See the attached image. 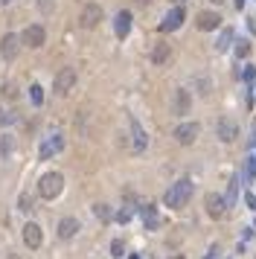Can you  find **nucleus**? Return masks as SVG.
I'll use <instances>...</instances> for the list:
<instances>
[{
  "label": "nucleus",
  "instance_id": "f257e3e1",
  "mask_svg": "<svg viewBox=\"0 0 256 259\" xmlns=\"http://www.w3.org/2000/svg\"><path fill=\"white\" fill-rule=\"evenodd\" d=\"M192 192H195V184L189 181V178H181V181H175L169 190H166V195H163V204L172 210H181L189 204V198H192Z\"/></svg>",
  "mask_w": 256,
  "mask_h": 259
},
{
  "label": "nucleus",
  "instance_id": "f03ea898",
  "mask_svg": "<svg viewBox=\"0 0 256 259\" xmlns=\"http://www.w3.org/2000/svg\"><path fill=\"white\" fill-rule=\"evenodd\" d=\"M61 190H64V175H61V172L41 175V181H38V195H41V198L52 201V198L61 195Z\"/></svg>",
  "mask_w": 256,
  "mask_h": 259
},
{
  "label": "nucleus",
  "instance_id": "7ed1b4c3",
  "mask_svg": "<svg viewBox=\"0 0 256 259\" xmlns=\"http://www.w3.org/2000/svg\"><path fill=\"white\" fill-rule=\"evenodd\" d=\"M73 85H76V70H73V67H61L58 73H55L52 90H55L58 96H64V93H70V90H73Z\"/></svg>",
  "mask_w": 256,
  "mask_h": 259
},
{
  "label": "nucleus",
  "instance_id": "20e7f679",
  "mask_svg": "<svg viewBox=\"0 0 256 259\" xmlns=\"http://www.w3.org/2000/svg\"><path fill=\"white\" fill-rule=\"evenodd\" d=\"M20 41H23L26 47L38 50V47H44V41H47V29H44L41 23H29V26L23 29V35H20Z\"/></svg>",
  "mask_w": 256,
  "mask_h": 259
},
{
  "label": "nucleus",
  "instance_id": "39448f33",
  "mask_svg": "<svg viewBox=\"0 0 256 259\" xmlns=\"http://www.w3.org/2000/svg\"><path fill=\"white\" fill-rule=\"evenodd\" d=\"M204 207H207V216H210V219H222L224 213L230 210V207H227V198L219 195V192H210V195H207Z\"/></svg>",
  "mask_w": 256,
  "mask_h": 259
},
{
  "label": "nucleus",
  "instance_id": "423d86ee",
  "mask_svg": "<svg viewBox=\"0 0 256 259\" xmlns=\"http://www.w3.org/2000/svg\"><path fill=\"white\" fill-rule=\"evenodd\" d=\"M61 149H64V134H50V137L41 143L38 157H41V160H50V157H55Z\"/></svg>",
  "mask_w": 256,
  "mask_h": 259
},
{
  "label": "nucleus",
  "instance_id": "0eeeda50",
  "mask_svg": "<svg viewBox=\"0 0 256 259\" xmlns=\"http://www.w3.org/2000/svg\"><path fill=\"white\" fill-rule=\"evenodd\" d=\"M184 17H187V9H184V3H178V6L172 9L169 15L160 20V32H175V29H181Z\"/></svg>",
  "mask_w": 256,
  "mask_h": 259
},
{
  "label": "nucleus",
  "instance_id": "6e6552de",
  "mask_svg": "<svg viewBox=\"0 0 256 259\" xmlns=\"http://www.w3.org/2000/svg\"><path fill=\"white\" fill-rule=\"evenodd\" d=\"M216 134L222 143H233V140L239 137V122L230 120V117H222V120L216 122Z\"/></svg>",
  "mask_w": 256,
  "mask_h": 259
},
{
  "label": "nucleus",
  "instance_id": "1a4fd4ad",
  "mask_svg": "<svg viewBox=\"0 0 256 259\" xmlns=\"http://www.w3.org/2000/svg\"><path fill=\"white\" fill-rule=\"evenodd\" d=\"M198 131H201V128H198V122H181V125L172 131V137L178 140L181 146H192L195 137H198Z\"/></svg>",
  "mask_w": 256,
  "mask_h": 259
},
{
  "label": "nucleus",
  "instance_id": "9d476101",
  "mask_svg": "<svg viewBox=\"0 0 256 259\" xmlns=\"http://www.w3.org/2000/svg\"><path fill=\"white\" fill-rule=\"evenodd\" d=\"M128 125H131V149H134V155H143L146 146H149V137H146V131H143V125H140L137 117H131Z\"/></svg>",
  "mask_w": 256,
  "mask_h": 259
},
{
  "label": "nucleus",
  "instance_id": "9b49d317",
  "mask_svg": "<svg viewBox=\"0 0 256 259\" xmlns=\"http://www.w3.org/2000/svg\"><path fill=\"white\" fill-rule=\"evenodd\" d=\"M79 20H82L85 29H93V26L102 20V6H99V3H87L85 9H82V17H79Z\"/></svg>",
  "mask_w": 256,
  "mask_h": 259
},
{
  "label": "nucleus",
  "instance_id": "f8f14e48",
  "mask_svg": "<svg viewBox=\"0 0 256 259\" xmlns=\"http://www.w3.org/2000/svg\"><path fill=\"white\" fill-rule=\"evenodd\" d=\"M17 44H23V41H20L15 32H6L3 38H0V55H3L6 61H12V58L17 55Z\"/></svg>",
  "mask_w": 256,
  "mask_h": 259
},
{
  "label": "nucleus",
  "instance_id": "ddd939ff",
  "mask_svg": "<svg viewBox=\"0 0 256 259\" xmlns=\"http://www.w3.org/2000/svg\"><path fill=\"white\" fill-rule=\"evenodd\" d=\"M23 242H26V248H41V242H44V233H41V227L35 225V222H26L23 225Z\"/></svg>",
  "mask_w": 256,
  "mask_h": 259
},
{
  "label": "nucleus",
  "instance_id": "4468645a",
  "mask_svg": "<svg viewBox=\"0 0 256 259\" xmlns=\"http://www.w3.org/2000/svg\"><path fill=\"white\" fill-rule=\"evenodd\" d=\"M195 26H198L201 32H213V29H219V26H222V17H219V12H198Z\"/></svg>",
  "mask_w": 256,
  "mask_h": 259
},
{
  "label": "nucleus",
  "instance_id": "2eb2a0df",
  "mask_svg": "<svg viewBox=\"0 0 256 259\" xmlns=\"http://www.w3.org/2000/svg\"><path fill=\"white\" fill-rule=\"evenodd\" d=\"M114 32H117V38H125V35L131 32V12H117V17H114Z\"/></svg>",
  "mask_w": 256,
  "mask_h": 259
},
{
  "label": "nucleus",
  "instance_id": "dca6fc26",
  "mask_svg": "<svg viewBox=\"0 0 256 259\" xmlns=\"http://www.w3.org/2000/svg\"><path fill=\"white\" fill-rule=\"evenodd\" d=\"M189 108H192V96H189L187 87H178L175 90V111L184 117V114H189Z\"/></svg>",
  "mask_w": 256,
  "mask_h": 259
},
{
  "label": "nucleus",
  "instance_id": "f3484780",
  "mask_svg": "<svg viewBox=\"0 0 256 259\" xmlns=\"http://www.w3.org/2000/svg\"><path fill=\"white\" fill-rule=\"evenodd\" d=\"M140 216H143V225H146V230H157V225H160V216H157V207L146 204V207H140Z\"/></svg>",
  "mask_w": 256,
  "mask_h": 259
},
{
  "label": "nucleus",
  "instance_id": "a211bd4d",
  "mask_svg": "<svg viewBox=\"0 0 256 259\" xmlns=\"http://www.w3.org/2000/svg\"><path fill=\"white\" fill-rule=\"evenodd\" d=\"M76 233H79V222H76V219L67 216V219L58 222V239H73Z\"/></svg>",
  "mask_w": 256,
  "mask_h": 259
},
{
  "label": "nucleus",
  "instance_id": "6ab92c4d",
  "mask_svg": "<svg viewBox=\"0 0 256 259\" xmlns=\"http://www.w3.org/2000/svg\"><path fill=\"white\" fill-rule=\"evenodd\" d=\"M169 55H172V47L166 44V41H160V44L152 50V61L160 67V64H166V61H169Z\"/></svg>",
  "mask_w": 256,
  "mask_h": 259
},
{
  "label": "nucleus",
  "instance_id": "aec40b11",
  "mask_svg": "<svg viewBox=\"0 0 256 259\" xmlns=\"http://www.w3.org/2000/svg\"><path fill=\"white\" fill-rule=\"evenodd\" d=\"M236 195H239V178H230V184H227V192H224V198H227V207H233V204H236Z\"/></svg>",
  "mask_w": 256,
  "mask_h": 259
},
{
  "label": "nucleus",
  "instance_id": "412c9836",
  "mask_svg": "<svg viewBox=\"0 0 256 259\" xmlns=\"http://www.w3.org/2000/svg\"><path fill=\"white\" fill-rule=\"evenodd\" d=\"M245 178H248V181H256V152H254V149L248 152V163H245Z\"/></svg>",
  "mask_w": 256,
  "mask_h": 259
},
{
  "label": "nucleus",
  "instance_id": "4be33fe9",
  "mask_svg": "<svg viewBox=\"0 0 256 259\" xmlns=\"http://www.w3.org/2000/svg\"><path fill=\"white\" fill-rule=\"evenodd\" d=\"M230 41H233V29L227 26V29H224V32L219 35V41H216V50H219V52H224L227 47H230Z\"/></svg>",
  "mask_w": 256,
  "mask_h": 259
},
{
  "label": "nucleus",
  "instance_id": "5701e85b",
  "mask_svg": "<svg viewBox=\"0 0 256 259\" xmlns=\"http://www.w3.org/2000/svg\"><path fill=\"white\" fill-rule=\"evenodd\" d=\"M29 99H32L35 108H38V105H44V87H41V85H32V87H29Z\"/></svg>",
  "mask_w": 256,
  "mask_h": 259
},
{
  "label": "nucleus",
  "instance_id": "b1692460",
  "mask_svg": "<svg viewBox=\"0 0 256 259\" xmlns=\"http://www.w3.org/2000/svg\"><path fill=\"white\" fill-rule=\"evenodd\" d=\"M251 55V41H236V58H248Z\"/></svg>",
  "mask_w": 256,
  "mask_h": 259
},
{
  "label": "nucleus",
  "instance_id": "393cba45",
  "mask_svg": "<svg viewBox=\"0 0 256 259\" xmlns=\"http://www.w3.org/2000/svg\"><path fill=\"white\" fill-rule=\"evenodd\" d=\"M93 213H96V219L111 222V207H108V204H93Z\"/></svg>",
  "mask_w": 256,
  "mask_h": 259
},
{
  "label": "nucleus",
  "instance_id": "a878e982",
  "mask_svg": "<svg viewBox=\"0 0 256 259\" xmlns=\"http://www.w3.org/2000/svg\"><path fill=\"white\" fill-rule=\"evenodd\" d=\"M15 120H17L15 111H6V108H0V125H12Z\"/></svg>",
  "mask_w": 256,
  "mask_h": 259
},
{
  "label": "nucleus",
  "instance_id": "bb28decb",
  "mask_svg": "<svg viewBox=\"0 0 256 259\" xmlns=\"http://www.w3.org/2000/svg\"><path fill=\"white\" fill-rule=\"evenodd\" d=\"M12 146H15V143H12V137H9V134H6V137L0 140V155L9 157V155H12Z\"/></svg>",
  "mask_w": 256,
  "mask_h": 259
},
{
  "label": "nucleus",
  "instance_id": "cd10ccee",
  "mask_svg": "<svg viewBox=\"0 0 256 259\" xmlns=\"http://www.w3.org/2000/svg\"><path fill=\"white\" fill-rule=\"evenodd\" d=\"M122 254H125V245H122V239H114V242H111V257L120 259Z\"/></svg>",
  "mask_w": 256,
  "mask_h": 259
},
{
  "label": "nucleus",
  "instance_id": "c85d7f7f",
  "mask_svg": "<svg viewBox=\"0 0 256 259\" xmlns=\"http://www.w3.org/2000/svg\"><path fill=\"white\" fill-rule=\"evenodd\" d=\"M242 76H245V82L251 85V82L256 79V67H254V64H245V73H242Z\"/></svg>",
  "mask_w": 256,
  "mask_h": 259
},
{
  "label": "nucleus",
  "instance_id": "c756f323",
  "mask_svg": "<svg viewBox=\"0 0 256 259\" xmlns=\"http://www.w3.org/2000/svg\"><path fill=\"white\" fill-rule=\"evenodd\" d=\"M20 210H23V213L32 210V198H29V195H20Z\"/></svg>",
  "mask_w": 256,
  "mask_h": 259
},
{
  "label": "nucleus",
  "instance_id": "7c9ffc66",
  "mask_svg": "<svg viewBox=\"0 0 256 259\" xmlns=\"http://www.w3.org/2000/svg\"><path fill=\"white\" fill-rule=\"evenodd\" d=\"M128 219H131V210H120V213H117V222H120V225H125Z\"/></svg>",
  "mask_w": 256,
  "mask_h": 259
},
{
  "label": "nucleus",
  "instance_id": "2f4dec72",
  "mask_svg": "<svg viewBox=\"0 0 256 259\" xmlns=\"http://www.w3.org/2000/svg\"><path fill=\"white\" fill-rule=\"evenodd\" d=\"M219 254H222V251H219V245H213V248L207 251V257H204V259H219Z\"/></svg>",
  "mask_w": 256,
  "mask_h": 259
},
{
  "label": "nucleus",
  "instance_id": "473e14b6",
  "mask_svg": "<svg viewBox=\"0 0 256 259\" xmlns=\"http://www.w3.org/2000/svg\"><path fill=\"white\" fill-rule=\"evenodd\" d=\"M245 204H248L251 210H256V195H254V192H248V195H245Z\"/></svg>",
  "mask_w": 256,
  "mask_h": 259
},
{
  "label": "nucleus",
  "instance_id": "72a5a7b5",
  "mask_svg": "<svg viewBox=\"0 0 256 259\" xmlns=\"http://www.w3.org/2000/svg\"><path fill=\"white\" fill-rule=\"evenodd\" d=\"M41 9H44V12H50V9H52V0H41Z\"/></svg>",
  "mask_w": 256,
  "mask_h": 259
},
{
  "label": "nucleus",
  "instance_id": "f704fd0d",
  "mask_svg": "<svg viewBox=\"0 0 256 259\" xmlns=\"http://www.w3.org/2000/svg\"><path fill=\"white\" fill-rule=\"evenodd\" d=\"M169 259H187V257H184V254H172Z\"/></svg>",
  "mask_w": 256,
  "mask_h": 259
},
{
  "label": "nucleus",
  "instance_id": "c9c22d12",
  "mask_svg": "<svg viewBox=\"0 0 256 259\" xmlns=\"http://www.w3.org/2000/svg\"><path fill=\"white\" fill-rule=\"evenodd\" d=\"M233 3H236V9H242V6H245V0H233Z\"/></svg>",
  "mask_w": 256,
  "mask_h": 259
},
{
  "label": "nucleus",
  "instance_id": "e433bc0d",
  "mask_svg": "<svg viewBox=\"0 0 256 259\" xmlns=\"http://www.w3.org/2000/svg\"><path fill=\"white\" fill-rule=\"evenodd\" d=\"M210 3H216V6H219V3H227V0H210Z\"/></svg>",
  "mask_w": 256,
  "mask_h": 259
},
{
  "label": "nucleus",
  "instance_id": "4c0bfd02",
  "mask_svg": "<svg viewBox=\"0 0 256 259\" xmlns=\"http://www.w3.org/2000/svg\"><path fill=\"white\" fill-rule=\"evenodd\" d=\"M137 3H143V6H146V3H152V0H137Z\"/></svg>",
  "mask_w": 256,
  "mask_h": 259
},
{
  "label": "nucleus",
  "instance_id": "58836bf2",
  "mask_svg": "<svg viewBox=\"0 0 256 259\" xmlns=\"http://www.w3.org/2000/svg\"><path fill=\"white\" fill-rule=\"evenodd\" d=\"M0 3H3V6H6V3H12V0H0Z\"/></svg>",
  "mask_w": 256,
  "mask_h": 259
},
{
  "label": "nucleus",
  "instance_id": "ea45409f",
  "mask_svg": "<svg viewBox=\"0 0 256 259\" xmlns=\"http://www.w3.org/2000/svg\"><path fill=\"white\" fill-rule=\"evenodd\" d=\"M175 3H184V0H175Z\"/></svg>",
  "mask_w": 256,
  "mask_h": 259
}]
</instances>
